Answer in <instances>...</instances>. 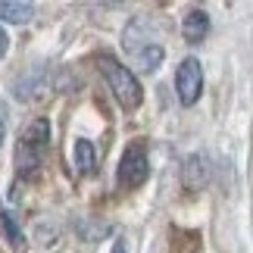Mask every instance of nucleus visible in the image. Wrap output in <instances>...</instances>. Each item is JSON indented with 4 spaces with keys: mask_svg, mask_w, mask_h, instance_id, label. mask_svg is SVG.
Wrapping results in <instances>:
<instances>
[{
    "mask_svg": "<svg viewBox=\"0 0 253 253\" xmlns=\"http://www.w3.org/2000/svg\"><path fill=\"white\" fill-rule=\"evenodd\" d=\"M47 141H50V125H47V119H35L22 131V138L16 144V175L19 178H35L38 175Z\"/></svg>",
    "mask_w": 253,
    "mask_h": 253,
    "instance_id": "obj_1",
    "label": "nucleus"
},
{
    "mask_svg": "<svg viewBox=\"0 0 253 253\" xmlns=\"http://www.w3.org/2000/svg\"><path fill=\"white\" fill-rule=\"evenodd\" d=\"M97 66H100L106 84H110V91L116 94V100H119L125 110H138L141 106V84L134 79V72L128 66H122L116 56H97Z\"/></svg>",
    "mask_w": 253,
    "mask_h": 253,
    "instance_id": "obj_2",
    "label": "nucleus"
},
{
    "mask_svg": "<svg viewBox=\"0 0 253 253\" xmlns=\"http://www.w3.org/2000/svg\"><path fill=\"white\" fill-rule=\"evenodd\" d=\"M147 150H144V144H128L119 160V172H116V178H119V188H141L144 181H147Z\"/></svg>",
    "mask_w": 253,
    "mask_h": 253,
    "instance_id": "obj_3",
    "label": "nucleus"
},
{
    "mask_svg": "<svg viewBox=\"0 0 253 253\" xmlns=\"http://www.w3.org/2000/svg\"><path fill=\"white\" fill-rule=\"evenodd\" d=\"M175 91H178V100L181 106H194L200 100V91H203V69L200 63L194 60V56H188L178 72H175Z\"/></svg>",
    "mask_w": 253,
    "mask_h": 253,
    "instance_id": "obj_4",
    "label": "nucleus"
},
{
    "mask_svg": "<svg viewBox=\"0 0 253 253\" xmlns=\"http://www.w3.org/2000/svg\"><path fill=\"white\" fill-rule=\"evenodd\" d=\"M210 175H212V166H210V160L203 157V153L188 157V160H184V166H181V181H184V188H191V191L207 188Z\"/></svg>",
    "mask_w": 253,
    "mask_h": 253,
    "instance_id": "obj_5",
    "label": "nucleus"
},
{
    "mask_svg": "<svg viewBox=\"0 0 253 253\" xmlns=\"http://www.w3.org/2000/svg\"><path fill=\"white\" fill-rule=\"evenodd\" d=\"M35 16V0H0V22L25 25Z\"/></svg>",
    "mask_w": 253,
    "mask_h": 253,
    "instance_id": "obj_6",
    "label": "nucleus"
},
{
    "mask_svg": "<svg viewBox=\"0 0 253 253\" xmlns=\"http://www.w3.org/2000/svg\"><path fill=\"white\" fill-rule=\"evenodd\" d=\"M181 35H184V41L200 44L203 38L210 35V16L203 13V9H191V13L184 16V22H181Z\"/></svg>",
    "mask_w": 253,
    "mask_h": 253,
    "instance_id": "obj_7",
    "label": "nucleus"
},
{
    "mask_svg": "<svg viewBox=\"0 0 253 253\" xmlns=\"http://www.w3.org/2000/svg\"><path fill=\"white\" fill-rule=\"evenodd\" d=\"M75 166H79L82 175H94L97 172V153L91 141H75Z\"/></svg>",
    "mask_w": 253,
    "mask_h": 253,
    "instance_id": "obj_8",
    "label": "nucleus"
},
{
    "mask_svg": "<svg viewBox=\"0 0 253 253\" xmlns=\"http://www.w3.org/2000/svg\"><path fill=\"white\" fill-rule=\"evenodd\" d=\"M163 56H166V50H163L160 44H144L138 53H134V60H138L141 72H153L157 66L163 63Z\"/></svg>",
    "mask_w": 253,
    "mask_h": 253,
    "instance_id": "obj_9",
    "label": "nucleus"
},
{
    "mask_svg": "<svg viewBox=\"0 0 253 253\" xmlns=\"http://www.w3.org/2000/svg\"><path fill=\"white\" fill-rule=\"evenodd\" d=\"M0 222H3V231L9 235V244L19 250L22 247V231H19V225L13 222V216H9V212H0Z\"/></svg>",
    "mask_w": 253,
    "mask_h": 253,
    "instance_id": "obj_10",
    "label": "nucleus"
},
{
    "mask_svg": "<svg viewBox=\"0 0 253 253\" xmlns=\"http://www.w3.org/2000/svg\"><path fill=\"white\" fill-rule=\"evenodd\" d=\"M6 47H9V38H6V32H3V28H0V60H3Z\"/></svg>",
    "mask_w": 253,
    "mask_h": 253,
    "instance_id": "obj_11",
    "label": "nucleus"
},
{
    "mask_svg": "<svg viewBox=\"0 0 253 253\" xmlns=\"http://www.w3.org/2000/svg\"><path fill=\"white\" fill-rule=\"evenodd\" d=\"M3 131H6V125H3V116H0V144H3Z\"/></svg>",
    "mask_w": 253,
    "mask_h": 253,
    "instance_id": "obj_12",
    "label": "nucleus"
}]
</instances>
